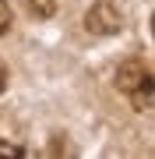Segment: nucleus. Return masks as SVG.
<instances>
[{
  "label": "nucleus",
  "instance_id": "f257e3e1",
  "mask_svg": "<svg viewBox=\"0 0 155 159\" xmlns=\"http://www.w3.org/2000/svg\"><path fill=\"white\" fill-rule=\"evenodd\" d=\"M116 89H120L138 110L155 106V71L148 64H141V60L120 64V71H116Z\"/></svg>",
  "mask_w": 155,
  "mask_h": 159
},
{
  "label": "nucleus",
  "instance_id": "f03ea898",
  "mask_svg": "<svg viewBox=\"0 0 155 159\" xmlns=\"http://www.w3.org/2000/svg\"><path fill=\"white\" fill-rule=\"evenodd\" d=\"M120 29V14L109 4H99L88 11V32H116Z\"/></svg>",
  "mask_w": 155,
  "mask_h": 159
},
{
  "label": "nucleus",
  "instance_id": "7ed1b4c3",
  "mask_svg": "<svg viewBox=\"0 0 155 159\" xmlns=\"http://www.w3.org/2000/svg\"><path fill=\"white\" fill-rule=\"evenodd\" d=\"M11 29V7H7V0H0V35Z\"/></svg>",
  "mask_w": 155,
  "mask_h": 159
},
{
  "label": "nucleus",
  "instance_id": "20e7f679",
  "mask_svg": "<svg viewBox=\"0 0 155 159\" xmlns=\"http://www.w3.org/2000/svg\"><path fill=\"white\" fill-rule=\"evenodd\" d=\"M28 7L39 11V14H50V11H53V0H28Z\"/></svg>",
  "mask_w": 155,
  "mask_h": 159
},
{
  "label": "nucleus",
  "instance_id": "39448f33",
  "mask_svg": "<svg viewBox=\"0 0 155 159\" xmlns=\"http://www.w3.org/2000/svg\"><path fill=\"white\" fill-rule=\"evenodd\" d=\"M4 89H7V67L0 64V92H4Z\"/></svg>",
  "mask_w": 155,
  "mask_h": 159
},
{
  "label": "nucleus",
  "instance_id": "423d86ee",
  "mask_svg": "<svg viewBox=\"0 0 155 159\" xmlns=\"http://www.w3.org/2000/svg\"><path fill=\"white\" fill-rule=\"evenodd\" d=\"M152 32H155V18H152Z\"/></svg>",
  "mask_w": 155,
  "mask_h": 159
}]
</instances>
